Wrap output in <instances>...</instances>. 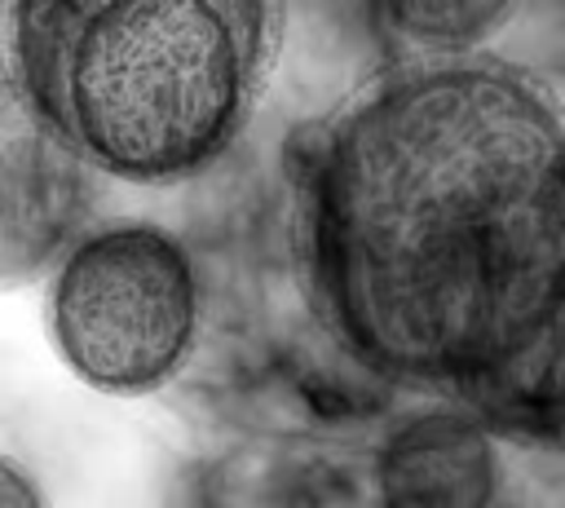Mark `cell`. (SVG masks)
<instances>
[{"label":"cell","instance_id":"obj_4","mask_svg":"<svg viewBox=\"0 0 565 508\" xmlns=\"http://www.w3.org/2000/svg\"><path fill=\"white\" fill-rule=\"evenodd\" d=\"M84 168L31 93L13 75L0 80V283L49 269L75 239Z\"/></svg>","mask_w":565,"mask_h":508},{"label":"cell","instance_id":"obj_3","mask_svg":"<svg viewBox=\"0 0 565 508\" xmlns=\"http://www.w3.org/2000/svg\"><path fill=\"white\" fill-rule=\"evenodd\" d=\"M49 331L62 362L102 393L163 384L199 331L190 252L146 221L75 230L57 252Z\"/></svg>","mask_w":565,"mask_h":508},{"label":"cell","instance_id":"obj_2","mask_svg":"<svg viewBox=\"0 0 565 508\" xmlns=\"http://www.w3.org/2000/svg\"><path fill=\"white\" fill-rule=\"evenodd\" d=\"M13 80L71 150L124 181H177L243 128L274 0H13Z\"/></svg>","mask_w":565,"mask_h":508},{"label":"cell","instance_id":"obj_7","mask_svg":"<svg viewBox=\"0 0 565 508\" xmlns=\"http://www.w3.org/2000/svg\"><path fill=\"white\" fill-rule=\"evenodd\" d=\"M375 18L419 53H463L481 44L512 9V0H371Z\"/></svg>","mask_w":565,"mask_h":508},{"label":"cell","instance_id":"obj_6","mask_svg":"<svg viewBox=\"0 0 565 508\" xmlns=\"http://www.w3.org/2000/svg\"><path fill=\"white\" fill-rule=\"evenodd\" d=\"M472 406L508 428L565 433V296L556 300L543 331L525 345V353L499 380H490Z\"/></svg>","mask_w":565,"mask_h":508},{"label":"cell","instance_id":"obj_8","mask_svg":"<svg viewBox=\"0 0 565 508\" xmlns=\"http://www.w3.org/2000/svg\"><path fill=\"white\" fill-rule=\"evenodd\" d=\"M0 504H40L35 481L9 459H0Z\"/></svg>","mask_w":565,"mask_h":508},{"label":"cell","instance_id":"obj_1","mask_svg":"<svg viewBox=\"0 0 565 508\" xmlns=\"http://www.w3.org/2000/svg\"><path fill=\"white\" fill-rule=\"evenodd\" d=\"M305 203L318 296L384 375L472 402L565 296V119L503 66L441 57L366 88Z\"/></svg>","mask_w":565,"mask_h":508},{"label":"cell","instance_id":"obj_5","mask_svg":"<svg viewBox=\"0 0 565 508\" xmlns=\"http://www.w3.org/2000/svg\"><path fill=\"white\" fill-rule=\"evenodd\" d=\"M380 481L388 499L472 504L490 495V451L468 424L419 420L388 442L380 459Z\"/></svg>","mask_w":565,"mask_h":508}]
</instances>
